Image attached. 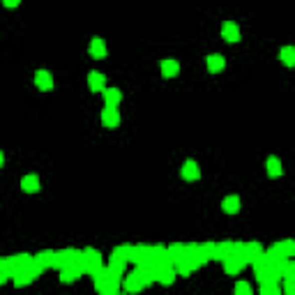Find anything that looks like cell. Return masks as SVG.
I'll return each mask as SVG.
<instances>
[{
    "label": "cell",
    "instance_id": "obj_4",
    "mask_svg": "<svg viewBox=\"0 0 295 295\" xmlns=\"http://www.w3.org/2000/svg\"><path fill=\"white\" fill-rule=\"evenodd\" d=\"M265 249H263V245H261L259 240H252V242H245V247H242V254H240V259H245L247 261V265L252 263L259 254H263Z\"/></svg>",
    "mask_w": 295,
    "mask_h": 295
},
{
    "label": "cell",
    "instance_id": "obj_28",
    "mask_svg": "<svg viewBox=\"0 0 295 295\" xmlns=\"http://www.w3.org/2000/svg\"><path fill=\"white\" fill-rule=\"evenodd\" d=\"M282 282H284V293H286V295H291V293H293V291H295V284H293V277H284V279H282Z\"/></svg>",
    "mask_w": 295,
    "mask_h": 295
},
{
    "label": "cell",
    "instance_id": "obj_17",
    "mask_svg": "<svg viewBox=\"0 0 295 295\" xmlns=\"http://www.w3.org/2000/svg\"><path fill=\"white\" fill-rule=\"evenodd\" d=\"M39 178H37V175H25L23 180H21V189H23L25 194H35V192H39Z\"/></svg>",
    "mask_w": 295,
    "mask_h": 295
},
{
    "label": "cell",
    "instance_id": "obj_24",
    "mask_svg": "<svg viewBox=\"0 0 295 295\" xmlns=\"http://www.w3.org/2000/svg\"><path fill=\"white\" fill-rule=\"evenodd\" d=\"M178 72H180V65H178L175 60H162V74L166 78L178 76Z\"/></svg>",
    "mask_w": 295,
    "mask_h": 295
},
{
    "label": "cell",
    "instance_id": "obj_2",
    "mask_svg": "<svg viewBox=\"0 0 295 295\" xmlns=\"http://www.w3.org/2000/svg\"><path fill=\"white\" fill-rule=\"evenodd\" d=\"M265 254H268L270 259H275V256H293L295 254V242L289 240V238H286V240H279V242H275V245H272Z\"/></svg>",
    "mask_w": 295,
    "mask_h": 295
},
{
    "label": "cell",
    "instance_id": "obj_29",
    "mask_svg": "<svg viewBox=\"0 0 295 295\" xmlns=\"http://www.w3.org/2000/svg\"><path fill=\"white\" fill-rule=\"evenodd\" d=\"M18 2H21V0H2L5 7H18Z\"/></svg>",
    "mask_w": 295,
    "mask_h": 295
},
{
    "label": "cell",
    "instance_id": "obj_16",
    "mask_svg": "<svg viewBox=\"0 0 295 295\" xmlns=\"http://www.w3.org/2000/svg\"><path fill=\"white\" fill-rule=\"evenodd\" d=\"M35 83H37V88H42V90H51V88H53V76H51L46 69H39V72L35 74Z\"/></svg>",
    "mask_w": 295,
    "mask_h": 295
},
{
    "label": "cell",
    "instance_id": "obj_10",
    "mask_svg": "<svg viewBox=\"0 0 295 295\" xmlns=\"http://www.w3.org/2000/svg\"><path fill=\"white\" fill-rule=\"evenodd\" d=\"M182 178L185 180H199L201 178V169H199V164L194 162V159H187L185 164H182Z\"/></svg>",
    "mask_w": 295,
    "mask_h": 295
},
{
    "label": "cell",
    "instance_id": "obj_15",
    "mask_svg": "<svg viewBox=\"0 0 295 295\" xmlns=\"http://www.w3.org/2000/svg\"><path fill=\"white\" fill-rule=\"evenodd\" d=\"M88 51H90V55L95 58V60H102L104 55H106V44H104V39L95 37V39L90 42V46H88Z\"/></svg>",
    "mask_w": 295,
    "mask_h": 295
},
{
    "label": "cell",
    "instance_id": "obj_14",
    "mask_svg": "<svg viewBox=\"0 0 295 295\" xmlns=\"http://www.w3.org/2000/svg\"><path fill=\"white\" fill-rule=\"evenodd\" d=\"M182 256H185V245H182V242H173V245L166 247V259H169L173 265L178 263Z\"/></svg>",
    "mask_w": 295,
    "mask_h": 295
},
{
    "label": "cell",
    "instance_id": "obj_7",
    "mask_svg": "<svg viewBox=\"0 0 295 295\" xmlns=\"http://www.w3.org/2000/svg\"><path fill=\"white\" fill-rule=\"evenodd\" d=\"M233 254V240H222V242H215V254H212V261H219L222 263L226 256Z\"/></svg>",
    "mask_w": 295,
    "mask_h": 295
},
{
    "label": "cell",
    "instance_id": "obj_18",
    "mask_svg": "<svg viewBox=\"0 0 295 295\" xmlns=\"http://www.w3.org/2000/svg\"><path fill=\"white\" fill-rule=\"evenodd\" d=\"M104 102H106V106H118L120 104V99H122V95H120V90L118 88H104Z\"/></svg>",
    "mask_w": 295,
    "mask_h": 295
},
{
    "label": "cell",
    "instance_id": "obj_21",
    "mask_svg": "<svg viewBox=\"0 0 295 295\" xmlns=\"http://www.w3.org/2000/svg\"><path fill=\"white\" fill-rule=\"evenodd\" d=\"M224 67H226V60H224L219 53H212V55H208V69H210L212 74H217V72H222Z\"/></svg>",
    "mask_w": 295,
    "mask_h": 295
},
{
    "label": "cell",
    "instance_id": "obj_23",
    "mask_svg": "<svg viewBox=\"0 0 295 295\" xmlns=\"http://www.w3.org/2000/svg\"><path fill=\"white\" fill-rule=\"evenodd\" d=\"M129 254H132V245H118V247L111 252V259L127 261V263H129Z\"/></svg>",
    "mask_w": 295,
    "mask_h": 295
},
{
    "label": "cell",
    "instance_id": "obj_11",
    "mask_svg": "<svg viewBox=\"0 0 295 295\" xmlns=\"http://www.w3.org/2000/svg\"><path fill=\"white\" fill-rule=\"evenodd\" d=\"M240 208H242V201H240V196H235V194H231V196H226V199L222 201V210L229 212V215L240 212Z\"/></svg>",
    "mask_w": 295,
    "mask_h": 295
},
{
    "label": "cell",
    "instance_id": "obj_30",
    "mask_svg": "<svg viewBox=\"0 0 295 295\" xmlns=\"http://www.w3.org/2000/svg\"><path fill=\"white\" fill-rule=\"evenodd\" d=\"M2 164H5V155H2V150H0V169H2Z\"/></svg>",
    "mask_w": 295,
    "mask_h": 295
},
{
    "label": "cell",
    "instance_id": "obj_3",
    "mask_svg": "<svg viewBox=\"0 0 295 295\" xmlns=\"http://www.w3.org/2000/svg\"><path fill=\"white\" fill-rule=\"evenodd\" d=\"M222 263H224V270H226V275H240V272L247 268V261L240 259V256H235V254L226 256Z\"/></svg>",
    "mask_w": 295,
    "mask_h": 295
},
{
    "label": "cell",
    "instance_id": "obj_20",
    "mask_svg": "<svg viewBox=\"0 0 295 295\" xmlns=\"http://www.w3.org/2000/svg\"><path fill=\"white\" fill-rule=\"evenodd\" d=\"M88 88H90L92 92L104 90V74H99V72H90V74H88Z\"/></svg>",
    "mask_w": 295,
    "mask_h": 295
},
{
    "label": "cell",
    "instance_id": "obj_9",
    "mask_svg": "<svg viewBox=\"0 0 295 295\" xmlns=\"http://www.w3.org/2000/svg\"><path fill=\"white\" fill-rule=\"evenodd\" d=\"M120 289H122V291H127V293H136V291H143L145 286L139 282V277H134L132 272H129L127 277H122V279H120Z\"/></svg>",
    "mask_w": 295,
    "mask_h": 295
},
{
    "label": "cell",
    "instance_id": "obj_1",
    "mask_svg": "<svg viewBox=\"0 0 295 295\" xmlns=\"http://www.w3.org/2000/svg\"><path fill=\"white\" fill-rule=\"evenodd\" d=\"M95 291L102 295H115L120 291V279L118 277H102V279H95Z\"/></svg>",
    "mask_w": 295,
    "mask_h": 295
},
{
    "label": "cell",
    "instance_id": "obj_26",
    "mask_svg": "<svg viewBox=\"0 0 295 295\" xmlns=\"http://www.w3.org/2000/svg\"><path fill=\"white\" fill-rule=\"evenodd\" d=\"M282 60H284V65H289V67L295 65V48L293 46H284L282 48Z\"/></svg>",
    "mask_w": 295,
    "mask_h": 295
},
{
    "label": "cell",
    "instance_id": "obj_19",
    "mask_svg": "<svg viewBox=\"0 0 295 295\" xmlns=\"http://www.w3.org/2000/svg\"><path fill=\"white\" fill-rule=\"evenodd\" d=\"M265 166H268V175H270V178H279V175L284 173V169H282V159H279V157H268Z\"/></svg>",
    "mask_w": 295,
    "mask_h": 295
},
{
    "label": "cell",
    "instance_id": "obj_12",
    "mask_svg": "<svg viewBox=\"0 0 295 295\" xmlns=\"http://www.w3.org/2000/svg\"><path fill=\"white\" fill-rule=\"evenodd\" d=\"M127 261H118V259H111L109 265H106V270H109V275H113V277L122 279L125 277V272H127Z\"/></svg>",
    "mask_w": 295,
    "mask_h": 295
},
{
    "label": "cell",
    "instance_id": "obj_5",
    "mask_svg": "<svg viewBox=\"0 0 295 295\" xmlns=\"http://www.w3.org/2000/svg\"><path fill=\"white\" fill-rule=\"evenodd\" d=\"M148 256H150V245H136V247H132V254H129V263L132 265L148 263Z\"/></svg>",
    "mask_w": 295,
    "mask_h": 295
},
{
    "label": "cell",
    "instance_id": "obj_13",
    "mask_svg": "<svg viewBox=\"0 0 295 295\" xmlns=\"http://www.w3.org/2000/svg\"><path fill=\"white\" fill-rule=\"evenodd\" d=\"M32 259L37 261V265H42L44 270L46 268H53V259H55V252H51V249H42V252H37Z\"/></svg>",
    "mask_w": 295,
    "mask_h": 295
},
{
    "label": "cell",
    "instance_id": "obj_27",
    "mask_svg": "<svg viewBox=\"0 0 295 295\" xmlns=\"http://www.w3.org/2000/svg\"><path fill=\"white\" fill-rule=\"evenodd\" d=\"M235 293H238V295H252V286H249V284L247 282H238V284H235Z\"/></svg>",
    "mask_w": 295,
    "mask_h": 295
},
{
    "label": "cell",
    "instance_id": "obj_22",
    "mask_svg": "<svg viewBox=\"0 0 295 295\" xmlns=\"http://www.w3.org/2000/svg\"><path fill=\"white\" fill-rule=\"evenodd\" d=\"M261 293L263 295H279L282 293V286H279L277 279H270V282H261Z\"/></svg>",
    "mask_w": 295,
    "mask_h": 295
},
{
    "label": "cell",
    "instance_id": "obj_8",
    "mask_svg": "<svg viewBox=\"0 0 295 295\" xmlns=\"http://www.w3.org/2000/svg\"><path fill=\"white\" fill-rule=\"evenodd\" d=\"M222 37L226 39V42H231V44L240 42V28H238L233 21H226V23L222 25Z\"/></svg>",
    "mask_w": 295,
    "mask_h": 295
},
{
    "label": "cell",
    "instance_id": "obj_6",
    "mask_svg": "<svg viewBox=\"0 0 295 295\" xmlns=\"http://www.w3.org/2000/svg\"><path fill=\"white\" fill-rule=\"evenodd\" d=\"M102 125L109 127V129H115V127L120 125V113H118L115 106H106L102 111Z\"/></svg>",
    "mask_w": 295,
    "mask_h": 295
},
{
    "label": "cell",
    "instance_id": "obj_25",
    "mask_svg": "<svg viewBox=\"0 0 295 295\" xmlns=\"http://www.w3.org/2000/svg\"><path fill=\"white\" fill-rule=\"evenodd\" d=\"M199 254L201 259L208 263V261H212V254H215V242H203V245H199Z\"/></svg>",
    "mask_w": 295,
    "mask_h": 295
}]
</instances>
